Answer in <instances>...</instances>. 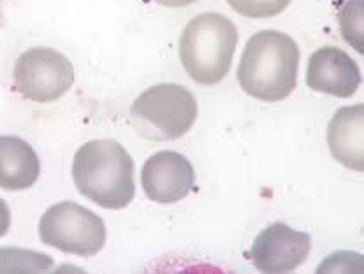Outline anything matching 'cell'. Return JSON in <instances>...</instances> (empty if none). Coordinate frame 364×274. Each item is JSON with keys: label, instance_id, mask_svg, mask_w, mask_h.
Returning a JSON list of instances; mask_svg holds the SVG:
<instances>
[{"label": "cell", "instance_id": "cell-2", "mask_svg": "<svg viewBox=\"0 0 364 274\" xmlns=\"http://www.w3.org/2000/svg\"><path fill=\"white\" fill-rule=\"evenodd\" d=\"M73 181L77 192L104 209H124L134 201V160L113 139L88 141L76 151Z\"/></svg>", "mask_w": 364, "mask_h": 274}, {"label": "cell", "instance_id": "cell-12", "mask_svg": "<svg viewBox=\"0 0 364 274\" xmlns=\"http://www.w3.org/2000/svg\"><path fill=\"white\" fill-rule=\"evenodd\" d=\"M53 258L46 253L21 248H0V273H46Z\"/></svg>", "mask_w": 364, "mask_h": 274}, {"label": "cell", "instance_id": "cell-8", "mask_svg": "<svg viewBox=\"0 0 364 274\" xmlns=\"http://www.w3.org/2000/svg\"><path fill=\"white\" fill-rule=\"evenodd\" d=\"M196 172L191 160L176 151H159L151 155L141 171V185L150 201L174 204L191 194Z\"/></svg>", "mask_w": 364, "mask_h": 274}, {"label": "cell", "instance_id": "cell-16", "mask_svg": "<svg viewBox=\"0 0 364 274\" xmlns=\"http://www.w3.org/2000/svg\"><path fill=\"white\" fill-rule=\"evenodd\" d=\"M157 4L164 7H185V6H191V4L198 2V0H155Z\"/></svg>", "mask_w": 364, "mask_h": 274}, {"label": "cell", "instance_id": "cell-10", "mask_svg": "<svg viewBox=\"0 0 364 274\" xmlns=\"http://www.w3.org/2000/svg\"><path fill=\"white\" fill-rule=\"evenodd\" d=\"M364 106L341 107L328 125V146L338 164L350 171L364 169Z\"/></svg>", "mask_w": 364, "mask_h": 274}, {"label": "cell", "instance_id": "cell-5", "mask_svg": "<svg viewBox=\"0 0 364 274\" xmlns=\"http://www.w3.org/2000/svg\"><path fill=\"white\" fill-rule=\"evenodd\" d=\"M39 238L44 244L67 255L94 257L106 243V225L94 211L64 201L44 211L39 220Z\"/></svg>", "mask_w": 364, "mask_h": 274}, {"label": "cell", "instance_id": "cell-9", "mask_svg": "<svg viewBox=\"0 0 364 274\" xmlns=\"http://www.w3.org/2000/svg\"><path fill=\"white\" fill-rule=\"evenodd\" d=\"M306 84L318 94L348 99L361 84V70L343 50L326 46L315 51L308 60Z\"/></svg>", "mask_w": 364, "mask_h": 274}, {"label": "cell", "instance_id": "cell-13", "mask_svg": "<svg viewBox=\"0 0 364 274\" xmlns=\"http://www.w3.org/2000/svg\"><path fill=\"white\" fill-rule=\"evenodd\" d=\"M363 11L364 0H348L340 13V31L343 39L354 48L358 53H363Z\"/></svg>", "mask_w": 364, "mask_h": 274}, {"label": "cell", "instance_id": "cell-15", "mask_svg": "<svg viewBox=\"0 0 364 274\" xmlns=\"http://www.w3.org/2000/svg\"><path fill=\"white\" fill-rule=\"evenodd\" d=\"M9 227H11V211L9 207H7L6 201L0 199V238H4V236L7 234Z\"/></svg>", "mask_w": 364, "mask_h": 274}, {"label": "cell", "instance_id": "cell-14", "mask_svg": "<svg viewBox=\"0 0 364 274\" xmlns=\"http://www.w3.org/2000/svg\"><path fill=\"white\" fill-rule=\"evenodd\" d=\"M292 0H228L237 14L252 20H264L284 13Z\"/></svg>", "mask_w": 364, "mask_h": 274}, {"label": "cell", "instance_id": "cell-6", "mask_svg": "<svg viewBox=\"0 0 364 274\" xmlns=\"http://www.w3.org/2000/svg\"><path fill=\"white\" fill-rule=\"evenodd\" d=\"M13 81L21 97L41 104L55 102L73 87V62L53 48H31L18 57Z\"/></svg>", "mask_w": 364, "mask_h": 274}, {"label": "cell", "instance_id": "cell-1", "mask_svg": "<svg viewBox=\"0 0 364 274\" xmlns=\"http://www.w3.org/2000/svg\"><path fill=\"white\" fill-rule=\"evenodd\" d=\"M299 48L280 31H261L248 39L237 65L241 90L262 102L287 99L298 84Z\"/></svg>", "mask_w": 364, "mask_h": 274}, {"label": "cell", "instance_id": "cell-4", "mask_svg": "<svg viewBox=\"0 0 364 274\" xmlns=\"http://www.w3.org/2000/svg\"><path fill=\"white\" fill-rule=\"evenodd\" d=\"M198 120V101L181 84L162 83L144 90L131 106L136 132L150 141L180 139Z\"/></svg>", "mask_w": 364, "mask_h": 274}, {"label": "cell", "instance_id": "cell-7", "mask_svg": "<svg viewBox=\"0 0 364 274\" xmlns=\"http://www.w3.org/2000/svg\"><path fill=\"white\" fill-rule=\"evenodd\" d=\"M311 251V238L277 221L257 236L248 258L261 273H292L306 262Z\"/></svg>", "mask_w": 364, "mask_h": 274}, {"label": "cell", "instance_id": "cell-3", "mask_svg": "<svg viewBox=\"0 0 364 274\" xmlns=\"http://www.w3.org/2000/svg\"><path fill=\"white\" fill-rule=\"evenodd\" d=\"M237 31L224 14L204 13L188 21L180 37V60L196 83L211 87L228 76Z\"/></svg>", "mask_w": 364, "mask_h": 274}, {"label": "cell", "instance_id": "cell-11", "mask_svg": "<svg viewBox=\"0 0 364 274\" xmlns=\"http://www.w3.org/2000/svg\"><path fill=\"white\" fill-rule=\"evenodd\" d=\"M41 174V162L27 141L0 136V188L20 192L31 188Z\"/></svg>", "mask_w": 364, "mask_h": 274}]
</instances>
